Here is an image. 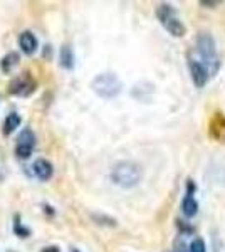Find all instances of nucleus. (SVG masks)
<instances>
[{
	"label": "nucleus",
	"mask_w": 225,
	"mask_h": 252,
	"mask_svg": "<svg viewBox=\"0 0 225 252\" xmlns=\"http://www.w3.org/2000/svg\"><path fill=\"white\" fill-rule=\"evenodd\" d=\"M188 67L195 86L203 88L217 74L220 67V59L217 54L215 40L210 34L202 32L195 39L193 47L188 51Z\"/></svg>",
	"instance_id": "obj_1"
},
{
	"label": "nucleus",
	"mask_w": 225,
	"mask_h": 252,
	"mask_svg": "<svg viewBox=\"0 0 225 252\" xmlns=\"http://www.w3.org/2000/svg\"><path fill=\"white\" fill-rule=\"evenodd\" d=\"M111 180L121 189H133L141 180V166L134 161H118L111 168Z\"/></svg>",
	"instance_id": "obj_2"
},
{
	"label": "nucleus",
	"mask_w": 225,
	"mask_h": 252,
	"mask_svg": "<svg viewBox=\"0 0 225 252\" xmlns=\"http://www.w3.org/2000/svg\"><path fill=\"white\" fill-rule=\"evenodd\" d=\"M91 89L99 97L111 99V97H116L121 93L123 84L120 78L113 72H101L91 81Z\"/></svg>",
	"instance_id": "obj_3"
},
{
	"label": "nucleus",
	"mask_w": 225,
	"mask_h": 252,
	"mask_svg": "<svg viewBox=\"0 0 225 252\" xmlns=\"http://www.w3.org/2000/svg\"><path fill=\"white\" fill-rule=\"evenodd\" d=\"M157 17L161 22V26L170 32L175 37H182L185 34V26L183 22L178 19L177 10L173 9L168 3H160L157 9Z\"/></svg>",
	"instance_id": "obj_4"
},
{
	"label": "nucleus",
	"mask_w": 225,
	"mask_h": 252,
	"mask_svg": "<svg viewBox=\"0 0 225 252\" xmlns=\"http://www.w3.org/2000/svg\"><path fill=\"white\" fill-rule=\"evenodd\" d=\"M35 79L32 78L31 72H22L15 76L9 84V93L12 96H31L35 91Z\"/></svg>",
	"instance_id": "obj_5"
},
{
	"label": "nucleus",
	"mask_w": 225,
	"mask_h": 252,
	"mask_svg": "<svg viewBox=\"0 0 225 252\" xmlns=\"http://www.w3.org/2000/svg\"><path fill=\"white\" fill-rule=\"evenodd\" d=\"M35 148V135L31 128H24L19 135L17 145H15V155L20 160H27Z\"/></svg>",
	"instance_id": "obj_6"
},
{
	"label": "nucleus",
	"mask_w": 225,
	"mask_h": 252,
	"mask_svg": "<svg viewBox=\"0 0 225 252\" xmlns=\"http://www.w3.org/2000/svg\"><path fill=\"white\" fill-rule=\"evenodd\" d=\"M32 172H34L35 178H39L40 182H47L54 175V165L49 160H46V158H37L32 163Z\"/></svg>",
	"instance_id": "obj_7"
},
{
	"label": "nucleus",
	"mask_w": 225,
	"mask_h": 252,
	"mask_svg": "<svg viewBox=\"0 0 225 252\" xmlns=\"http://www.w3.org/2000/svg\"><path fill=\"white\" fill-rule=\"evenodd\" d=\"M19 46L26 56H32L37 52L39 40L32 31H24V32H20V35H19Z\"/></svg>",
	"instance_id": "obj_8"
},
{
	"label": "nucleus",
	"mask_w": 225,
	"mask_h": 252,
	"mask_svg": "<svg viewBox=\"0 0 225 252\" xmlns=\"http://www.w3.org/2000/svg\"><path fill=\"white\" fill-rule=\"evenodd\" d=\"M182 210L185 214V217H193L198 210V204L193 197V185L192 184H188V192L185 193V197L182 200Z\"/></svg>",
	"instance_id": "obj_9"
},
{
	"label": "nucleus",
	"mask_w": 225,
	"mask_h": 252,
	"mask_svg": "<svg viewBox=\"0 0 225 252\" xmlns=\"http://www.w3.org/2000/svg\"><path fill=\"white\" fill-rule=\"evenodd\" d=\"M59 64L63 69H66V71H72L76 66V58H74V51H72V47L69 46V44H64L63 47H61L59 51Z\"/></svg>",
	"instance_id": "obj_10"
},
{
	"label": "nucleus",
	"mask_w": 225,
	"mask_h": 252,
	"mask_svg": "<svg viewBox=\"0 0 225 252\" xmlns=\"http://www.w3.org/2000/svg\"><path fill=\"white\" fill-rule=\"evenodd\" d=\"M20 123H22V118L19 116V113H15V111L9 113V115H7V118H5V121H3L2 133L5 136L12 135V133H14L15 129H19Z\"/></svg>",
	"instance_id": "obj_11"
},
{
	"label": "nucleus",
	"mask_w": 225,
	"mask_h": 252,
	"mask_svg": "<svg viewBox=\"0 0 225 252\" xmlns=\"http://www.w3.org/2000/svg\"><path fill=\"white\" fill-rule=\"evenodd\" d=\"M19 61L20 58L17 52H9V54H5L2 61H0V69H2V72H10L19 64Z\"/></svg>",
	"instance_id": "obj_12"
},
{
	"label": "nucleus",
	"mask_w": 225,
	"mask_h": 252,
	"mask_svg": "<svg viewBox=\"0 0 225 252\" xmlns=\"http://www.w3.org/2000/svg\"><path fill=\"white\" fill-rule=\"evenodd\" d=\"M14 232H15V235H17V237L27 239L29 235H31V229H29V227H26L22 222H20V217H15V222H14Z\"/></svg>",
	"instance_id": "obj_13"
},
{
	"label": "nucleus",
	"mask_w": 225,
	"mask_h": 252,
	"mask_svg": "<svg viewBox=\"0 0 225 252\" xmlns=\"http://www.w3.org/2000/svg\"><path fill=\"white\" fill-rule=\"evenodd\" d=\"M93 220H96V223H101V225H116V220L108 215L103 214H93Z\"/></svg>",
	"instance_id": "obj_14"
},
{
	"label": "nucleus",
	"mask_w": 225,
	"mask_h": 252,
	"mask_svg": "<svg viewBox=\"0 0 225 252\" xmlns=\"http://www.w3.org/2000/svg\"><path fill=\"white\" fill-rule=\"evenodd\" d=\"M190 252H207L205 242H203L202 239H195V241L190 244Z\"/></svg>",
	"instance_id": "obj_15"
},
{
	"label": "nucleus",
	"mask_w": 225,
	"mask_h": 252,
	"mask_svg": "<svg viewBox=\"0 0 225 252\" xmlns=\"http://www.w3.org/2000/svg\"><path fill=\"white\" fill-rule=\"evenodd\" d=\"M40 252H61V249L57 246H47V247H42Z\"/></svg>",
	"instance_id": "obj_16"
},
{
	"label": "nucleus",
	"mask_w": 225,
	"mask_h": 252,
	"mask_svg": "<svg viewBox=\"0 0 225 252\" xmlns=\"http://www.w3.org/2000/svg\"><path fill=\"white\" fill-rule=\"evenodd\" d=\"M71 252H81V251L77 249V247H71Z\"/></svg>",
	"instance_id": "obj_17"
}]
</instances>
